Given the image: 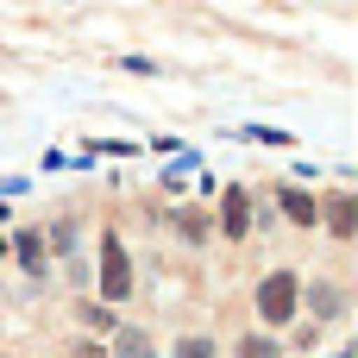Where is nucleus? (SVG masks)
Segmentation results:
<instances>
[{
    "label": "nucleus",
    "instance_id": "2",
    "mask_svg": "<svg viewBox=\"0 0 358 358\" xmlns=\"http://www.w3.org/2000/svg\"><path fill=\"white\" fill-rule=\"evenodd\" d=\"M101 296H107V302H126V296H132V264H126V245H120L113 233L101 239Z\"/></svg>",
    "mask_w": 358,
    "mask_h": 358
},
{
    "label": "nucleus",
    "instance_id": "9",
    "mask_svg": "<svg viewBox=\"0 0 358 358\" xmlns=\"http://www.w3.org/2000/svg\"><path fill=\"white\" fill-rule=\"evenodd\" d=\"M208 227H214L208 214H176V233H182L189 245H201V239H208Z\"/></svg>",
    "mask_w": 358,
    "mask_h": 358
},
{
    "label": "nucleus",
    "instance_id": "14",
    "mask_svg": "<svg viewBox=\"0 0 358 358\" xmlns=\"http://www.w3.org/2000/svg\"><path fill=\"white\" fill-rule=\"evenodd\" d=\"M76 358H107V352L101 346H76Z\"/></svg>",
    "mask_w": 358,
    "mask_h": 358
},
{
    "label": "nucleus",
    "instance_id": "8",
    "mask_svg": "<svg viewBox=\"0 0 358 358\" xmlns=\"http://www.w3.org/2000/svg\"><path fill=\"white\" fill-rule=\"evenodd\" d=\"M113 358H151V340H145L138 327H120V334H113Z\"/></svg>",
    "mask_w": 358,
    "mask_h": 358
},
{
    "label": "nucleus",
    "instance_id": "6",
    "mask_svg": "<svg viewBox=\"0 0 358 358\" xmlns=\"http://www.w3.org/2000/svg\"><path fill=\"white\" fill-rule=\"evenodd\" d=\"M321 214H327L334 239H352V233H358V201H352V195H334V201H327Z\"/></svg>",
    "mask_w": 358,
    "mask_h": 358
},
{
    "label": "nucleus",
    "instance_id": "7",
    "mask_svg": "<svg viewBox=\"0 0 358 358\" xmlns=\"http://www.w3.org/2000/svg\"><path fill=\"white\" fill-rule=\"evenodd\" d=\"M308 308H315V321H334V315L346 308V296H340L334 283H308Z\"/></svg>",
    "mask_w": 358,
    "mask_h": 358
},
{
    "label": "nucleus",
    "instance_id": "3",
    "mask_svg": "<svg viewBox=\"0 0 358 358\" xmlns=\"http://www.w3.org/2000/svg\"><path fill=\"white\" fill-rule=\"evenodd\" d=\"M220 233L227 239H245L252 233V189H227L220 195Z\"/></svg>",
    "mask_w": 358,
    "mask_h": 358
},
{
    "label": "nucleus",
    "instance_id": "4",
    "mask_svg": "<svg viewBox=\"0 0 358 358\" xmlns=\"http://www.w3.org/2000/svg\"><path fill=\"white\" fill-rule=\"evenodd\" d=\"M277 208H283V220H296V227H315V220H321V201H315L308 189H296V182L277 189Z\"/></svg>",
    "mask_w": 358,
    "mask_h": 358
},
{
    "label": "nucleus",
    "instance_id": "12",
    "mask_svg": "<svg viewBox=\"0 0 358 358\" xmlns=\"http://www.w3.org/2000/svg\"><path fill=\"white\" fill-rule=\"evenodd\" d=\"M239 358H277V340H258V334H245V340H239Z\"/></svg>",
    "mask_w": 358,
    "mask_h": 358
},
{
    "label": "nucleus",
    "instance_id": "13",
    "mask_svg": "<svg viewBox=\"0 0 358 358\" xmlns=\"http://www.w3.org/2000/svg\"><path fill=\"white\" fill-rule=\"evenodd\" d=\"M120 69H132V76H157V63H151V57H120Z\"/></svg>",
    "mask_w": 358,
    "mask_h": 358
},
{
    "label": "nucleus",
    "instance_id": "10",
    "mask_svg": "<svg viewBox=\"0 0 358 358\" xmlns=\"http://www.w3.org/2000/svg\"><path fill=\"white\" fill-rule=\"evenodd\" d=\"M76 315H82V327H94V334H113V315H107V302H82Z\"/></svg>",
    "mask_w": 358,
    "mask_h": 358
},
{
    "label": "nucleus",
    "instance_id": "11",
    "mask_svg": "<svg viewBox=\"0 0 358 358\" xmlns=\"http://www.w3.org/2000/svg\"><path fill=\"white\" fill-rule=\"evenodd\" d=\"M170 358H214V340L189 334V340H176V352H170Z\"/></svg>",
    "mask_w": 358,
    "mask_h": 358
},
{
    "label": "nucleus",
    "instance_id": "15",
    "mask_svg": "<svg viewBox=\"0 0 358 358\" xmlns=\"http://www.w3.org/2000/svg\"><path fill=\"white\" fill-rule=\"evenodd\" d=\"M0 258H6V233H0Z\"/></svg>",
    "mask_w": 358,
    "mask_h": 358
},
{
    "label": "nucleus",
    "instance_id": "5",
    "mask_svg": "<svg viewBox=\"0 0 358 358\" xmlns=\"http://www.w3.org/2000/svg\"><path fill=\"white\" fill-rule=\"evenodd\" d=\"M44 252H50V245H44V233H31V227H25V233H13V258H19V271H31V277H38V271H44Z\"/></svg>",
    "mask_w": 358,
    "mask_h": 358
},
{
    "label": "nucleus",
    "instance_id": "1",
    "mask_svg": "<svg viewBox=\"0 0 358 358\" xmlns=\"http://www.w3.org/2000/svg\"><path fill=\"white\" fill-rule=\"evenodd\" d=\"M296 302H302V277H296V271H271V277L258 283V321L289 327V321H296Z\"/></svg>",
    "mask_w": 358,
    "mask_h": 358
}]
</instances>
